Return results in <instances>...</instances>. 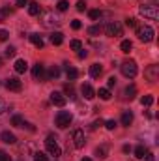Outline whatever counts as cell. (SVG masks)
<instances>
[{
  "label": "cell",
  "mask_w": 159,
  "mask_h": 161,
  "mask_svg": "<svg viewBox=\"0 0 159 161\" xmlns=\"http://www.w3.org/2000/svg\"><path fill=\"white\" fill-rule=\"evenodd\" d=\"M41 25H43L45 28H54V26L62 25V19H60L58 15H54L52 11H47V13H43V17H41Z\"/></svg>",
  "instance_id": "6da1fadb"
},
{
  "label": "cell",
  "mask_w": 159,
  "mask_h": 161,
  "mask_svg": "<svg viewBox=\"0 0 159 161\" xmlns=\"http://www.w3.org/2000/svg\"><path fill=\"white\" fill-rule=\"evenodd\" d=\"M45 148H47V152H49L51 156H54V158H60V154H62V150H60V146H58V142H56V137H52V135H49V137L45 139Z\"/></svg>",
  "instance_id": "7a4b0ae2"
},
{
  "label": "cell",
  "mask_w": 159,
  "mask_h": 161,
  "mask_svg": "<svg viewBox=\"0 0 159 161\" xmlns=\"http://www.w3.org/2000/svg\"><path fill=\"white\" fill-rule=\"evenodd\" d=\"M56 125L60 127V129H66V127H69V124L73 122V116H71V113H68V111H60L58 114H56Z\"/></svg>",
  "instance_id": "3957f363"
},
{
  "label": "cell",
  "mask_w": 159,
  "mask_h": 161,
  "mask_svg": "<svg viewBox=\"0 0 159 161\" xmlns=\"http://www.w3.org/2000/svg\"><path fill=\"white\" fill-rule=\"evenodd\" d=\"M120 69H122L123 77H127V79H133V77L137 75V62H135V60H125V62L120 66Z\"/></svg>",
  "instance_id": "277c9868"
},
{
  "label": "cell",
  "mask_w": 159,
  "mask_h": 161,
  "mask_svg": "<svg viewBox=\"0 0 159 161\" xmlns=\"http://www.w3.org/2000/svg\"><path fill=\"white\" fill-rule=\"evenodd\" d=\"M137 36H139V40H140V41L148 43V41L154 40V28H152V26H148V25L137 26Z\"/></svg>",
  "instance_id": "5b68a950"
},
{
  "label": "cell",
  "mask_w": 159,
  "mask_h": 161,
  "mask_svg": "<svg viewBox=\"0 0 159 161\" xmlns=\"http://www.w3.org/2000/svg\"><path fill=\"white\" fill-rule=\"evenodd\" d=\"M140 15H144V17L156 21V19L159 17L157 6H156V4H144V6H140Z\"/></svg>",
  "instance_id": "8992f818"
},
{
  "label": "cell",
  "mask_w": 159,
  "mask_h": 161,
  "mask_svg": "<svg viewBox=\"0 0 159 161\" xmlns=\"http://www.w3.org/2000/svg\"><path fill=\"white\" fill-rule=\"evenodd\" d=\"M105 32H107V36H111V38H118V36H122V26H120L116 21H111V23H107Z\"/></svg>",
  "instance_id": "52a82bcc"
},
{
  "label": "cell",
  "mask_w": 159,
  "mask_h": 161,
  "mask_svg": "<svg viewBox=\"0 0 159 161\" xmlns=\"http://www.w3.org/2000/svg\"><path fill=\"white\" fill-rule=\"evenodd\" d=\"M71 141H73V146H75V148H82L84 142H86L84 131H82V129H75V131L71 133Z\"/></svg>",
  "instance_id": "ba28073f"
},
{
  "label": "cell",
  "mask_w": 159,
  "mask_h": 161,
  "mask_svg": "<svg viewBox=\"0 0 159 161\" xmlns=\"http://www.w3.org/2000/svg\"><path fill=\"white\" fill-rule=\"evenodd\" d=\"M32 75H34V79L36 80H41V82L47 80V69H45V66L38 62V64L32 68Z\"/></svg>",
  "instance_id": "9c48e42d"
},
{
  "label": "cell",
  "mask_w": 159,
  "mask_h": 161,
  "mask_svg": "<svg viewBox=\"0 0 159 161\" xmlns=\"http://www.w3.org/2000/svg\"><path fill=\"white\" fill-rule=\"evenodd\" d=\"M51 103L56 105V107H64L68 103V97L62 92H51Z\"/></svg>",
  "instance_id": "30bf717a"
},
{
  "label": "cell",
  "mask_w": 159,
  "mask_h": 161,
  "mask_svg": "<svg viewBox=\"0 0 159 161\" xmlns=\"http://www.w3.org/2000/svg\"><path fill=\"white\" fill-rule=\"evenodd\" d=\"M144 77L150 80V82H156L159 79V66H148L146 69H144Z\"/></svg>",
  "instance_id": "8fae6325"
},
{
  "label": "cell",
  "mask_w": 159,
  "mask_h": 161,
  "mask_svg": "<svg viewBox=\"0 0 159 161\" xmlns=\"http://www.w3.org/2000/svg\"><path fill=\"white\" fill-rule=\"evenodd\" d=\"M6 88L9 92H19L23 88V84H21V80L17 79V77H9V79L6 80Z\"/></svg>",
  "instance_id": "7c38bea8"
},
{
  "label": "cell",
  "mask_w": 159,
  "mask_h": 161,
  "mask_svg": "<svg viewBox=\"0 0 159 161\" xmlns=\"http://www.w3.org/2000/svg\"><path fill=\"white\" fill-rule=\"evenodd\" d=\"M80 94L84 96V99H94V97H96V90H94L92 84H88V82L80 86Z\"/></svg>",
  "instance_id": "4fadbf2b"
},
{
  "label": "cell",
  "mask_w": 159,
  "mask_h": 161,
  "mask_svg": "<svg viewBox=\"0 0 159 161\" xmlns=\"http://www.w3.org/2000/svg\"><path fill=\"white\" fill-rule=\"evenodd\" d=\"M0 139H2V142H6V144H15V142H17V137H15L13 133H9V131H2Z\"/></svg>",
  "instance_id": "5bb4252c"
},
{
  "label": "cell",
  "mask_w": 159,
  "mask_h": 161,
  "mask_svg": "<svg viewBox=\"0 0 159 161\" xmlns=\"http://www.w3.org/2000/svg\"><path fill=\"white\" fill-rule=\"evenodd\" d=\"M101 73H103L101 64H92V66H90V77L97 79V77H101Z\"/></svg>",
  "instance_id": "9a60e30c"
},
{
  "label": "cell",
  "mask_w": 159,
  "mask_h": 161,
  "mask_svg": "<svg viewBox=\"0 0 159 161\" xmlns=\"http://www.w3.org/2000/svg\"><path fill=\"white\" fill-rule=\"evenodd\" d=\"M66 75H68L69 80H75L79 77V69H75L73 66H68V64H66Z\"/></svg>",
  "instance_id": "2e32d148"
},
{
  "label": "cell",
  "mask_w": 159,
  "mask_h": 161,
  "mask_svg": "<svg viewBox=\"0 0 159 161\" xmlns=\"http://www.w3.org/2000/svg\"><path fill=\"white\" fill-rule=\"evenodd\" d=\"M26 69H28V64H26V60L19 58V60L15 62V71H17V73H25Z\"/></svg>",
  "instance_id": "e0dca14e"
},
{
  "label": "cell",
  "mask_w": 159,
  "mask_h": 161,
  "mask_svg": "<svg viewBox=\"0 0 159 161\" xmlns=\"http://www.w3.org/2000/svg\"><path fill=\"white\" fill-rule=\"evenodd\" d=\"M51 43L52 45H62L64 43V34L62 32H52L51 34Z\"/></svg>",
  "instance_id": "ac0fdd59"
},
{
  "label": "cell",
  "mask_w": 159,
  "mask_h": 161,
  "mask_svg": "<svg viewBox=\"0 0 159 161\" xmlns=\"http://www.w3.org/2000/svg\"><path fill=\"white\" fill-rule=\"evenodd\" d=\"M123 96H125L127 99H133V97L137 96V86H135V84H131V86H127V88L123 90Z\"/></svg>",
  "instance_id": "d6986e66"
},
{
  "label": "cell",
  "mask_w": 159,
  "mask_h": 161,
  "mask_svg": "<svg viewBox=\"0 0 159 161\" xmlns=\"http://www.w3.org/2000/svg\"><path fill=\"white\" fill-rule=\"evenodd\" d=\"M60 77V68L58 66H52L49 71H47V80L49 79H58Z\"/></svg>",
  "instance_id": "ffe728a7"
},
{
  "label": "cell",
  "mask_w": 159,
  "mask_h": 161,
  "mask_svg": "<svg viewBox=\"0 0 159 161\" xmlns=\"http://www.w3.org/2000/svg\"><path fill=\"white\" fill-rule=\"evenodd\" d=\"M30 41H32V45L38 47V49L43 47V38H41L40 34H30Z\"/></svg>",
  "instance_id": "44dd1931"
},
{
  "label": "cell",
  "mask_w": 159,
  "mask_h": 161,
  "mask_svg": "<svg viewBox=\"0 0 159 161\" xmlns=\"http://www.w3.org/2000/svg\"><path fill=\"white\" fill-rule=\"evenodd\" d=\"M146 152H148V148H146L144 144H139V146L135 148V158H139V159H142V158L146 156Z\"/></svg>",
  "instance_id": "7402d4cb"
},
{
  "label": "cell",
  "mask_w": 159,
  "mask_h": 161,
  "mask_svg": "<svg viewBox=\"0 0 159 161\" xmlns=\"http://www.w3.org/2000/svg\"><path fill=\"white\" fill-rule=\"evenodd\" d=\"M131 122H133V113L131 111H125L122 114V125H131Z\"/></svg>",
  "instance_id": "603a6c76"
},
{
  "label": "cell",
  "mask_w": 159,
  "mask_h": 161,
  "mask_svg": "<svg viewBox=\"0 0 159 161\" xmlns=\"http://www.w3.org/2000/svg\"><path fill=\"white\" fill-rule=\"evenodd\" d=\"M40 4L38 2H30V6H28V13L32 15V17H36V15H40Z\"/></svg>",
  "instance_id": "cb8c5ba5"
},
{
  "label": "cell",
  "mask_w": 159,
  "mask_h": 161,
  "mask_svg": "<svg viewBox=\"0 0 159 161\" xmlns=\"http://www.w3.org/2000/svg\"><path fill=\"white\" fill-rule=\"evenodd\" d=\"M11 125H15V127H23V125H25V118H23L21 114H13V116H11Z\"/></svg>",
  "instance_id": "d4e9b609"
},
{
  "label": "cell",
  "mask_w": 159,
  "mask_h": 161,
  "mask_svg": "<svg viewBox=\"0 0 159 161\" xmlns=\"http://www.w3.org/2000/svg\"><path fill=\"white\" fill-rule=\"evenodd\" d=\"M64 94H66V96H69V99H75V88H73V84H71V82L64 86Z\"/></svg>",
  "instance_id": "484cf974"
},
{
  "label": "cell",
  "mask_w": 159,
  "mask_h": 161,
  "mask_svg": "<svg viewBox=\"0 0 159 161\" xmlns=\"http://www.w3.org/2000/svg\"><path fill=\"white\" fill-rule=\"evenodd\" d=\"M97 96H99L103 101H109V99H111V90H109V88H99Z\"/></svg>",
  "instance_id": "4316f807"
},
{
  "label": "cell",
  "mask_w": 159,
  "mask_h": 161,
  "mask_svg": "<svg viewBox=\"0 0 159 161\" xmlns=\"http://www.w3.org/2000/svg\"><path fill=\"white\" fill-rule=\"evenodd\" d=\"M107 154H109V148H107V146H99V148H96V156H97L99 159H105Z\"/></svg>",
  "instance_id": "83f0119b"
},
{
  "label": "cell",
  "mask_w": 159,
  "mask_h": 161,
  "mask_svg": "<svg viewBox=\"0 0 159 161\" xmlns=\"http://www.w3.org/2000/svg\"><path fill=\"white\" fill-rule=\"evenodd\" d=\"M120 49H122V53H129L131 49H133V43L129 40H123L122 43H120Z\"/></svg>",
  "instance_id": "f1b7e54d"
},
{
  "label": "cell",
  "mask_w": 159,
  "mask_h": 161,
  "mask_svg": "<svg viewBox=\"0 0 159 161\" xmlns=\"http://www.w3.org/2000/svg\"><path fill=\"white\" fill-rule=\"evenodd\" d=\"M88 17H90L92 21H97V19L101 17V11H99V9H90V11H88Z\"/></svg>",
  "instance_id": "f546056e"
},
{
  "label": "cell",
  "mask_w": 159,
  "mask_h": 161,
  "mask_svg": "<svg viewBox=\"0 0 159 161\" xmlns=\"http://www.w3.org/2000/svg\"><path fill=\"white\" fill-rule=\"evenodd\" d=\"M15 53H17V49L9 45V47H8V49L4 51V56H6V58H13V56H15Z\"/></svg>",
  "instance_id": "4dcf8cb0"
},
{
  "label": "cell",
  "mask_w": 159,
  "mask_h": 161,
  "mask_svg": "<svg viewBox=\"0 0 159 161\" xmlns=\"http://www.w3.org/2000/svg\"><path fill=\"white\" fill-rule=\"evenodd\" d=\"M140 103H142L144 107H150V105L154 103V96H144V97H140Z\"/></svg>",
  "instance_id": "1f68e13d"
},
{
  "label": "cell",
  "mask_w": 159,
  "mask_h": 161,
  "mask_svg": "<svg viewBox=\"0 0 159 161\" xmlns=\"http://www.w3.org/2000/svg\"><path fill=\"white\" fill-rule=\"evenodd\" d=\"M68 6H69V4H68L66 0H58V4H56V9H58V11H66V9H68Z\"/></svg>",
  "instance_id": "d6a6232c"
},
{
  "label": "cell",
  "mask_w": 159,
  "mask_h": 161,
  "mask_svg": "<svg viewBox=\"0 0 159 161\" xmlns=\"http://www.w3.org/2000/svg\"><path fill=\"white\" fill-rule=\"evenodd\" d=\"M99 32H101V26H97V25H96V26H90V28H88V34H90V36H97Z\"/></svg>",
  "instance_id": "836d02e7"
},
{
  "label": "cell",
  "mask_w": 159,
  "mask_h": 161,
  "mask_svg": "<svg viewBox=\"0 0 159 161\" xmlns=\"http://www.w3.org/2000/svg\"><path fill=\"white\" fill-rule=\"evenodd\" d=\"M9 13H13V8H0V19H4Z\"/></svg>",
  "instance_id": "e575fe53"
},
{
  "label": "cell",
  "mask_w": 159,
  "mask_h": 161,
  "mask_svg": "<svg viewBox=\"0 0 159 161\" xmlns=\"http://www.w3.org/2000/svg\"><path fill=\"white\" fill-rule=\"evenodd\" d=\"M34 161H49V159H47V154H43V152H36V154H34Z\"/></svg>",
  "instance_id": "d590c367"
},
{
  "label": "cell",
  "mask_w": 159,
  "mask_h": 161,
  "mask_svg": "<svg viewBox=\"0 0 159 161\" xmlns=\"http://www.w3.org/2000/svg\"><path fill=\"white\" fill-rule=\"evenodd\" d=\"M69 45H71V49H73V51H80V49H82V43H80L79 40H71Z\"/></svg>",
  "instance_id": "8d00e7d4"
},
{
  "label": "cell",
  "mask_w": 159,
  "mask_h": 161,
  "mask_svg": "<svg viewBox=\"0 0 159 161\" xmlns=\"http://www.w3.org/2000/svg\"><path fill=\"white\" fill-rule=\"evenodd\" d=\"M125 25H127L129 28H137V26H139V25H137V19H133V17L125 19Z\"/></svg>",
  "instance_id": "74e56055"
},
{
  "label": "cell",
  "mask_w": 159,
  "mask_h": 161,
  "mask_svg": "<svg viewBox=\"0 0 159 161\" xmlns=\"http://www.w3.org/2000/svg\"><path fill=\"white\" fill-rule=\"evenodd\" d=\"M105 127H107V129H111V131H112V129H114V127H116V120H107V122H105Z\"/></svg>",
  "instance_id": "f35d334b"
},
{
  "label": "cell",
  "mask_w": 159,
  "mask_h": 161,
  "mask_svg": "<svg viewBox=\"0 0 159 161\" xmlns=\"http://www.w3.org/2000/svg\"><path fill=\"white\" fill-rule=\"evenodd\" d=\"M84 9H86V2H84V0H79V2H77V11L82 13Z\"/></svg>",
  "instance_id": "ab89813d"
},
{
  "label": "cell",
  "mask_w": 159,
  "mask_h": 161,
  "mask_svg": "<svg viewBox=\"0 0 159 161\" xmlns=\"http://www.w3.org/2000/svg\"><path fill=\"white\" fill-rule=\"evenodd\" d=\"M0 161H11V158H9V154H6L4 150H0Z\"/></svg>",
  "instance_id": "60d3db41"
},
{
  "label": "cell",
  "mask_w": 159,
  "mask_h": 161,
  "mask_svg": "<svg viewBox=\"0 0 159 161\" xmlns=\"http://www.w3.org/2000/svg\"><path fill=\"white\" fill-rule=\"evenodd\" d=\"M9 38V34H8V30H0V41H6Z\"/></svg>",
  "instance_id": "b9f144b4"
},
{
  "label": "cell",
  "mask_w": 159,
  "mask_h": 161,
  "mask_svg": "<svg viewBox=\"0 0 159 161\" xmlns=\"http://www.w3.org/2000/svg\"><path fill=\"white\" fill-rule=\"evenodd\" d=\"M99 125H103V120H96V122H92V125H90V129H97Z\"/></svg>",
  "instance_id": "7bdbcfd3"
},
{
  "label": "cell",
  "mask_w": 159,
  "mask_h": 161,
  "mask_svg": "<svg viewBox=\"0 0 159 161\" xmlns=\"http://www.w3.org/2000/svg\"><path fill=\"white\" fill-rule=\"evenodd\" d=\"M112 86H116V79L114 77H111V79L107 80V88H112Z\"/></svg>",
  "instance_id": "ee69618b"
},
{
  "label": "cell",
  "mask_w": 159,
  "mask_h": 161,
  "mask_svg": "<svg viewBox=\"0 0 159 161\" xmlns=\"http://www.w3.org/2000/svg\"><path fill=\"white\" fill-rule=\"evenodd\" d=\"M80 26H82V25H80V21H73V23H71V28H73V30H79Z\"/></svg>",
  "instance_id": "f6af8a7d"
},
{
  "label": "cell",
  "mask_w": 159,
  "mask_h": 161,
  "mask_svg": "<svg viewBox=\"0 0 159 161\" xmlns=\"http://www.w3.org/2000/svg\"><path fill=\"white\" fill-rule=\"evenodd\" d=\"M142 159H144V161H156V159H154V154H150V152H146V156H144Z\"/></svg>",
  "instance_id": "bcb514c9"
},
{
  "label": "cell",
  "mask_w": 159,
  "mask_h": 161,
  "mask_svg": "<svg viewBox=\"0 0 159 161\" xmlns=\"http://www.w3.org/2000/svg\"><path fill=\"white\" fill-rule=\"evenodd\" d=\"M26 4H28V0H17V6H19V8H25Z\"/></svg>",
  "instance_id": "7dc6e473"
},
{
  "label": "cell",
  "mask_w": 159,
  "mask_h": 161,
  "mask_svg": "<svg viewBox=\"0 0 159 161\" xmlns=\"http://www.w3.org/2000/svg\"><path fill=\"white\" fill-rule=\"evenodd\" d=\"M4 111H6V103H4V99L0 97V114H2Z\"/></svg>",
  "instance_id": "c3c4849f"
},
{
  "label": "cell",
  "mask_w": 159,
  "mask_h": 161,
  "mask_svg": "<svg viewBox=\"0 0 159 161\" xmlns=\"http://www.w3.org/2000/svg\"><path fill=\"white\" fill-rule=\"evenodd\" d=\"M86 56H88V53H86L84 49H80L79 51V58H86Z\"/></svg>",
  "instance_id": "681fc988"
},
{
  "label": "cell",
  "mask_w": 159,
  "mask_h": 161,
  "mask_svg": "<svg viewBox=\"0 0 159 161\" xmlns=\"http://www.w3.org/2000/svg\"><path fill=\"white\" fill-rule=\"evenodd\" d=\"M122 150H123V154H129V152H131V146H129V144H123Z\"/></svg>",
  "instance_id": "f907efd6"
},
{
  "label": "cell",
  "mask_w": 159,
  "mask_h": 161,
  "mask_svg": "<svg viewBox=\"0 0 159 161\" xmlns=\"http://www.w3.org/2000/svg\"><path fill=\"white\" fill-rule=\"evenodd\" d=\"M80 161H94V159H90V158H82Z\"/></svg>",
  "instance_id": "816d5d0a"
},
{
  "label": "cell",
  "mask_w": 159,
  "mask_h": 161,
  "mask_svg": "<svg viewBox=\"0 0 159 161\" xmlns=\"http://www.w3.org/2000/svg\"><path fill=\"white\" fill-rule=\"evenodd\" d=\"M0 68H2V58H0Z\"/></svg>",
  "instance_id": "f5cc1de1"
},
{
  "label": "cell",
  "mask_w": 159,
  "mask_h": 161,
  "mask_svg": "<svg viewBox=\"0 0 159 161\" xmlns=\"http://www.w3.org/2000/svg\"><path fill=\"white\" fill-rule=\"evenodd\" d=\"M156 2H157V0H152V4H156Z\"/></svg>",
  "instance_id": "db71d44e"
}]
</instances>
